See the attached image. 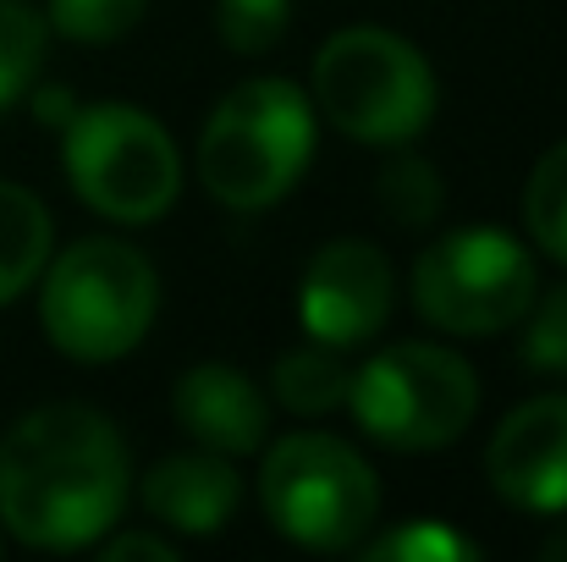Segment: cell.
Segmentation results:
<instances>
[{
	"label": "cell",
	"mask_w": 567,
	"mask_h": 562,
	"mask_svg": "<svg viewBox=\"0 0 567 562\" xmlns=\"http://www.w3.org/2000/svg\"><path fill=\"white\" fill-rule=\"evenodd\" d=\"M127 441L89 402H50L0 436V524L39 552L94 546L127 508Z\"/></svg>",
	"instance_id": "1"
},
{
	"label": "cell",
	"mask_w": 567,
	"mask_h": 562,
	"mask_svg": "<svg viewBox=\"0 0 567 562\" xmlns=\"http://www.w3.org/2000/svg\"><path fill=\"white\" fill-rule=\"evenodd\" d=\"M315 161V105L287 78L237 83L204 122L198 177L226 210H265Z\"/></svg>",
	"instance_id": "2"
},
{
	"label": "cell",
	"mask_w": 567,
	"mask_h": 562,
	"mask_svg": "<svg viewBox=\"0 0 567 562\" xmlns=\"http://www.w3.org/2000/svg\"><path fill=\"white\" fill-rule=\"evenodd\" d=\"M155 304H161L155 265L133 243L83 237L50 265L39 293V320L66 359L111 365L150 337Z\"/></svg>",
	"instance_id": "3"
},
{
	"label": "cell",
	"mask_w": 567,
	"mask_h": 562,
	"mask_svg": "<svg viewBox=\"0 0 567 562\" xmlns=\"http://www.w3.org/2000/svg\"><path fill=\"white\" fill-rule=\"evenodd\" d=\"M315 100L359 144H408L435 116V72L391 28H342L315 55Z\"/></svg>",
	"instance_id": "4"
},
{
	"label": "cell",
	"mask_w": 567,
	"mask_h": 562,
	"mask_svg": "<svg viewBox=\"0 0 567 562\" xmlns=\"http://www.w3.org/2000/svg\"><path fill=\"white\" fill-rule=\"evenodd\" d=\"M61 166L72 193L105 215L144 226L177 204L183 161L172 133L138 105H89L61 122Z\"/></svg>",
	"instance_id": "5"
},
{
	"label": "cell",
	"mask_w": 567,
	"mask_h": 562,
	"mask_svg": "<svg viewBox=\"0 0 567 562\" xmlns=\"http://www.w3.org/2000/svg\"><path fill=\"white\" fill-rule=\"evenodd\" d=\"M259 502L276 535L309 552L364 546L380 519L375 469L337 436H281L259 469Z\"/></svg>",
	"instance_id": "6"
},
{
	"label": "cell",
	"mask_w": 567,
	"mask_h": 562,
	"mask_svg": "<svg viewBox=\"0 0 567 562\" xmlns=\"http://www.w3.org/2000/svg\"><path fill=\"white\" fill-rule=\"evenodd\" d=\"M348 402L364 436H375L391 452H435L452 447L474 408H480V380L468 359L452 348L430 343H396L375 354L364 370L348 380Z\"/></svg>",
	"instance_id": "7"
},
{
	"label": "cell",
	"mask_w": 567,
	"mask_h": 562,
	"mask_svg": "<svg viewBox=\"0 0 567 562\" xmlns=\"http://www.w3.org/2000/svg\"><path fill=\"white\" fill-rule=\"evenodd\" d=\"M540 293L535 259L496 226H463L413 265V309L452 337H496L529 315Z\"/></svg>",
	"instance_id": "8"
},
{
	"label": "cell",
	"mask_w": 567,
	"mask_h": 562,
	"mask_svg": "<svg viewBox=\"0 0 567 562\" xmlns=\"http://www.w3.org/2000/svg\"><path fill=\"white\" fill-rule=\"evenodd\" d=\"M298 315H303V331L320 348H337V354L364 348L391 315V265H385V254L364 237L326 243L303 270Z\"/></svg>",
	"instance_id": "9"
},
{
	"label": "cell",
	"mask_w": 567,
	"mask_h": 562,
	"mask_svg": "<svg viewBox=\"0 0 567 562\" xmlns=\"http://www.w3.org/2000/svg\"><path fill=\"white\" fill-rule=\"evenodd\" d=\"M496 497L518 513H567V391L529 397L485 447Z\"/></svg>",
	"instance_id": "10"
},
{
	"label": "cell",
	"mask_w": 567,
	"mask_h": 562,
	"mask_svg": "<svg viewBox=\"0 0 567 562\" xmlns=\"http://www.w3.org/2000/svg\"><path fill=\"white\" fill-rule=\"evenodd\" d=\"M172 413L177 425L188 430L198 447L220 452V458H237V452H254L270 430V402L265 391L231 365H198L177 380L172 391Z\"/></svg>",
	"instance_id": "11"
},
{
	"label": "cell",
	"mask_w": 567,
	"mask_h": 562,
	"mask_svg": "<svg viewBox=\"0 0 567 562\" xmlns=\"http://www.w3.org/2000/svg\"><path fill=\"white\" fill-rule=\"evenodd\" d=\"M237 469L220 452H177L144 474V508L177 535H215L237 513Z\"/></svg>",
	"instance_id": "12"
},
{
	"label": "cell",
	"mask_w": 567,
	"mask_h": 562,
	"mask_svg": "<svg viewBox=\"0 0 567 562\" xmlns=\"http://www.w3.org/2000/svg\"><path fill=\"white\" fill-rule=\"evenodd\" d=\"M50 210L17 183H0V304L22 298L50 259Z\"/></svg>",
	"instance_id": "13"
},
{
	"label": "cell",
	"mask_w": 567,
	"mask_h": 562,
	"mask_svg": "<svg viewBox=\"0 0 567 562\" xmlns=\"http://www.w3.org/2000/svg\"><path fill=\"white\" fill-rule=\"evenodd\" d=\"M348 380L353 370L342 365L337 348H292L276 359V397L292 413H331L337 402H348Z\"/></svg>",
	"instance_id": "14"
},
{
	"label": "cell",
	"mask_w": 567,
	"mask_h": 562,
	"mask_svg": "<svg viewBox=\"0 0 567 562\" xmlns=\"http://www.w3.org/2000/svg\"><path fill=\"white\" fill-rule=\"evenodd\" d=\"M44 17L22 0H0V111L17 105L33 83V72L44 67Z\"/></svg>",
	"instance_id": "15"
},
{
	"label": "cell",
	"mask_w": 567,
	"mask_h": 562,
	"mask_svg": "<svg viewBox=\"0 0 567 562\" xmlns=\"http://www.w3.org/2000/svg\"><path fill=\"white\" fill-rule=\"evenodd\" d=\"M524 221L535 232V243L567 265V144L546 150L540 166L529 172V187H524Z\"/></svg>",
	"instance_id": "16"
},
{
	"label": "cell",
	"mask_w": 567,
	"mask_h": 562,
	"mask_svg": "<svg viewBox=\"0 0 567 562\" xmlns=\"http://www.w3.org/2000/svg\"><path fill=\"white\" fill-rule=\"evenodd\" d=\"M150 0H50V28L72 44H116L144 22Z\"/></svg>",
	"instance_id": "17"
},
{
	"label": "cell",
	"mask_w": 567,
	"mask_h": 562,
	"mask_svg": "<svg viewBox=\"0 0 567 562\" xmlns=\"http://www.w3.org/2000/svg\"><path fill=\"white\" fill-rule=\"evenodd\" d=\"M292 17V0H220L215 6V28L226 39V50L237 55H265L281 44Z\"/></svg>",
	"instance_id": "18"
},
{
	"label": "cell",
	"mask_w": 567,
	"mask_h": 562,
	"mask_svg": "<svg viewBox=\"0 0 567 562\" xmlns=\"http://www.w3.org/2000/svg\"><path fill=\"white\" fill-rule=\"evenodd\" d=\"M370 562H474L480 546L446 524H396L364 546Z\"/></svg>",
	"instance_id": "19"
},
{
	"label": "cell",
	"mask_w": 567,
	"mask_h": 562,
	"mask_svg": "<svg viewBox=\"0 0 567 562\" xmlns=\"http://www.w3.org/2000/svg\"><path fill=\"white\" fill-rule=\"evenodd\" d=\"M380 204L402 221V226H424V221H435L441 215V204H446V187L441 177L424 166V161H413V155H402V161H391L385 172H380Z\"/></svg>",
	"instance_id": "20"
},
{
	"label": "cell",
	"mask_w": 567,
	"mask_h": 562,
	"mask_svg": "<svg viewBox=\"0 0 567 562\" xmlns=\"http://www.w3.org/2000/svg\"><path fill=\"white\" fill-rule=\"evenodd\" d=\"M524 365L529 370H546V375H567V287L540 298V309H535V320L524 331Z\"/></svg>",
	"instance_id": "21"
},
{
	"label": "cell",
	"mask_w": 567,
	"mask_h": 562,
	"mask_svg": "<svg viewBox=\"0 0 567 562\" xmlns=\"http://www.w3.org/2000/svg\"><path fill=\"white\" fill-rule=\"evenodd\" d=\"M105 562H177V546L161 535H116L105 546Z\"/></svg>",
	"instance_id": "22"
},
{
	"label": "cell",
	"mask_w": 567,
	"mask_h": 562,
	"mask_svg": "<svg viewBox=\"0 0 567 562\" xmlns=\"http://www.w3.org/2000/svg\"><path fill=\"white\" fill-rule=\"evenodd\" d=\"M540 558H546V562H567V530H557V535L540 546Z\"/></svg>",
	"instance_id": "23"
}]
</instances>
